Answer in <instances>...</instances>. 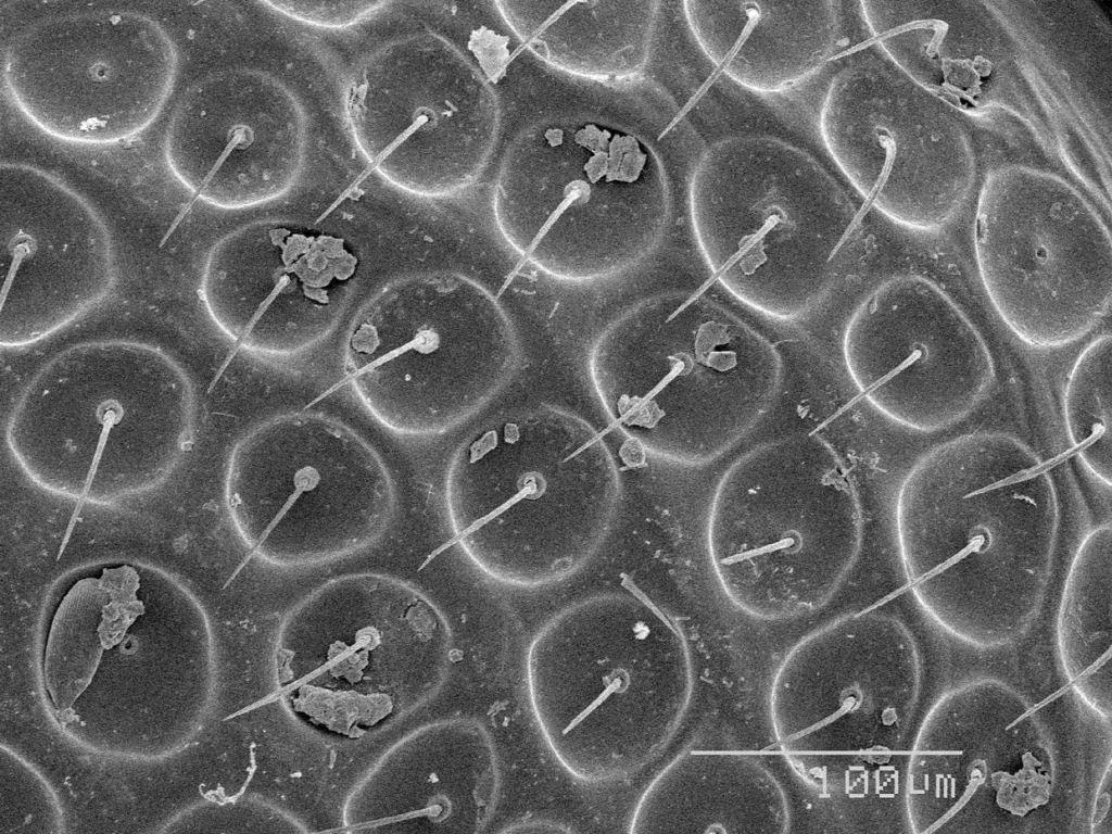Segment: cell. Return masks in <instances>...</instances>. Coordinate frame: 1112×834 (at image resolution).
<instances>
[{
  "label": "cell",
  "mask_w": 1112,
  "mask_h": 834,
  "mask_svg": "<svg viewBox=\"0 0 1112 834\" xmlns=\"http://www.w3.org/2000/svg\"><path fill=\"white\" fill-rule=\"evenodd\" d=\"M896 519L907 580L940 620L1036 605L1059 505L1049 464L1022 441L980 432L936 446L906 477Z\"/></svg>",
  "instance_id": "6da1fadb"
},
{
  "label": "cell",
  "mask_w": 1112,
  "mask_h": 834,
  "mask_svg": "<svg viewBox=\"0 0 1112 834\" xmlns=\"http://www.w3.org/2000/svg\"><path fill=\"white\" fill-rule=\"evenodd\" d=\"M698 244L718 280L766 314L804 315L826 296L857 213L801 149L735 136L700 156L690 182Z\"/></svg>",
  "instance_id": "7a4b0ae2"
},
{
  "label": "cell",
  "mask_w": 1112,
  "mask_h": 834,
  "mask_svg": "<svg viewBox=\"0 0 1112 834\" xmlns=\"http://www.w3.org/2000/svg\"><path fill=\"white\" fill-rule=\"evenodd\" d=\"M861 538L854 482L812 433L740 457L718 485L708 523L720 584L761 619L799 617L826 603L852 568Z\"/></svg>",
  "instance_id": "3957f363"
},
{
  "label": "cell",
  "mask_w": 1112,
  "mask_h": 834,
  "mask_svg": "<svg viewBox=\"0 0 1112 834\" xmlns=\"http://www.w3.org/2000/svg\"><path fill=\"white\" fill-rule=\"evenodd\" d=\"M630 330V374L640 425L656 431L665 453L710 462L741 440L778 392L775 348L741 318L704 295L654 298L621 323Z\"/></svg>",
  "instance_id": "277c9868"
},
{
  "label": "cell",
  "mask_w": 1112,
  "mask_h": 834,
  "mask_svg": "<svg viewBox=\"0 0 1112 834\" xmlns=\"http://www.w3.org/2000/svg\"><path fill=\"white\" fill-rule=\"evenodd\" d=\"M530 683L538 719L565 764L585 776L595 749L601 758L605 749L609 776L620 772L619 759L633 769L668 740L690 698L691 666L681 633L667 622L611 650L536 648Z\"/></svg>",
  "instance_id": "5b68a950"
},
{
  "label": "cell",
  "mask_w": 1112,
  "mask_h": 834,
  "mask_svg": "<svg viewBox=\"0 0 1112 834\" xmlns=\"http://www.w3.org/2000/svg\"><path fill=\"white\" fill-rule=\"evenodd\" d=\"M844 352L863 395L920 431L964 417L995 376L971 320L935 283L913 275L885 281L861 302L846 328Z\"/></svg>",
  "instance_id": "8992f818"
},
{
  "label": "cell",
  "mask_w": 1112,
  "mask_h": 834,
  "mask_svg": "<svg viewBox=\"0 0 1112 834\" xmlns=\"http://www.w3.org/2000/svg\"><path fill=\"white\" fill-rule=\"evenodd\" d=\"M981 280L999 317L1040 349L1078 340L1109 313L1111 245L1072 204L987 206L978 217Z\"/></svg>",
  "instance_id": "52a82bcc"
},
{
  "label": "cell",
  "mask_w": 1112,
  "mask_h": 834,
  "mask_svg": "<svg viewBox=\"0 0 1112 834\" xmlns=\"http://www.w3.org/2000/svg\"><path fill=\"white\" fill-rule=\"evenodd\" d=\"M488 300L453 277L412 278L377 300L350 337L346 365L368 406L391 425L413 420L415 428L417 410L482 374L486 339L506 336L486 338L506 330L496 307L482 313Z\"/></svg>",
  "instance_id": "ba28073f"
},
{
  "label": "cell",
  "mask_w": 1112,
  "mask_h": 834,
  "mask_svg": "<svg viewBox=\"0 0 1112 834\" xmlns=\"http://www.w3.org/2000/svg\"><path fill=\"white\" fill-rule=\"evenodd\" d=\"M357 258L342 240L269 231V248L224 244L207 260L202 293L237 344L271 354L307 349L342 315Z\"/></svg>",
  "instance_id": "9c48e42d"
},
{
  "label": "cell",
  "mask_w": 1112,
  "mask_h": 834,
  "mask_svg": "<svg viewBox=\"0 0 1112 834\" xmlns=\"http://www.w3.org/2000/svg\"><path fill=\"white\" fill-rule=\"evenodd\" d=\"M688 26L706 56L737 84L778 92L811 76L839 37L833 1H685Z\"/></svg>",
  "instance_id": "30bf717a"
},
{
  "label": "cell",
  "mask_w": 1112,
  "mask_h": 834,
  "mask_svg": "<svg viewBox=\"0 0 1112 834\" xmlns=\"http://www.w3.org/2000/svg\"><path fill=\"white\" fill-rule=\"evenodd\" d=\"M646 832H772L787 825L785 796L759 763L733 753L677 758L643 799Z\"/></svg>",
  "instance_id": "8fae6325"
},
{
  "label": "cell",
  "mask_w": 1112,
  "mask_h": 834,
  "mask_svg": "<svg viewBox=\"0 0 1112 834\" xmlns=\"http://www.w3.org/2000/svg\"><path fill=\"white\" fill-rule=\"evenodd\" d=\"M108 581L100 577L76 581L58 606L45 650V683L54 707L68 709L97 671L104 644L100 627Z\"/></svg>",
  "instance_id": "7c38bea8"
},
{
  "label": "cell",
  "mask_w": 1112,
  "mask_h": 834,
  "mask_svg": "<svg viewBox=\"0 0 1112 834\" xmlns=\"http://www.w3.org/2000/svg\"><path fill=\"white\" fill-rule=\"evenodd\" d=\"M1112 338L1103 334L1078 356L1067 378L1064 416L1069 438L1084 465L1112 482Z\"/></svg>",
  "instance_id": "4fadbf2b"
}]
</instances>
